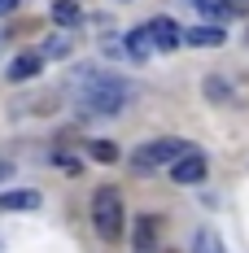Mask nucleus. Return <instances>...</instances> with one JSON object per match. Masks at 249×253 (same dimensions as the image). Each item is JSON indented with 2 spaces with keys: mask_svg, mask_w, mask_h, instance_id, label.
I'll return each mask as SVG.
<instances>
[{
  "mask_svg": "<svg viewBox=\"0 0 249 253\" xmlns=\"http://www.w3.org/2000/svg\"><path fill=\"white\" fill-rule=\"evenodd\" d=\"M70 83L79 87V105L88 114H123L127 105L136 101V87L118 75H105L97 66H75Z\"/></svg>",
  "mask_w": 249,
  "mask_h": 253,
  "instance_id": "1",
  "label": "nucleus"
},
{
  "mask_svg": "<svg viewBox=\"0 0 249 253\" xmlns=\"http://www.w3.org/2000/svg\"><path fill=\"white\" fill-rule=\"evenodd\" d=\"M92 227L105 245H118V236H123V197H118V188H97L92 192Z\"/></svg>",
  "mask_w": 249,
  "mask_h": 253,
  "instance_id": "2",
  "label": "nucleus"
},
{
  "mask_svg": "<svg viewBox=\"0 0 249 253\" xmlns=\"http://www.w3.org/2000/svg\"><path fill=\"white\" fill-rule=\"evenodd\" d=\"M188 149L184 140H171V135H162V140H149V144H140V149L127 157V166H131V175H153L157 166H171L179 153Z\"/></svg>",
  "mask_w": 249,
  "mask_h": 253,
  "instance_id": "3",
  "label": "nucleus"
},
{
  "mask_svg": "<svg viewBox=\"0 0 249 253\" xmlns=\"http://www.w3.org/2000/svg\"><path fill=\"white\" fill-rule=\"evenodd\" d=\"M205 170H210V162H205V153H197V149H184V153L171 162V179H175V183H184V188L201 183Z\"/></svg>",
  "mask_w": 249,
  "mask_h": 253,
  "instance_id": "4",
  "label": "nucleus"
},
{
  "mask_svg": "<svg viewBox=\"0 0 249 253\" xmlns=\"http://www.w3.org/2000/svg\"><path fill=\"white\" fill-rule=\"evenodd\" d=\"M131 249L136 253H162V218L157 214H140V223L131 231Z\"/></svg>",
  "mask_w": 249,
  "mask_h": 253,
  "instance_id": "5",
  "label": "nucleus"
},
{
  "mask_svg": "<svg viewBox=\"0 0 249 253\" xmlns=\"http://www.w3.org/2000/svg\"><path fill=\"white\" fill-rule=\"evenodd\" d=\"M44 205V197L35 188H13V192H0V214H35Z\"/></svg>",
  "mask_w": 249,
  "mask_h": 253,
  "instance_id": "6",
  "label": "nucleus"
},
{
  "mask_svg": "<svg viewBox=\"0 0 249 253\" xmlns=\"http://www.w3.org/2000/svg\"><path fill=\"white\" fill-rule=\"evenodd\" d=\"M40 70H44V52H40V48H26V52H18V57L9 61L4 79H9V83H26V79H35Z\"/></svg>",
  "mask_w": 249,
  "mask_h": 253,
  "instance_id": "7",
  "label": "nucleus"
},
{
  "mask_svg": "<svg viewBox=\"0 0 249 253\" xmlns=\"http://www.w3.org/2000/svg\"><path fill=\"white\" fill-rule=\"evenodd\" d=\"M149 40H153V48L175 52L179 44H184V31H179L171 18H153V22H149Z\"/></svg>",
  "mask_w": 249,
  "mask_h": 253,
  "instance_id": "8",
  "label": "nucleus"
},
{
  "mask_svg": "<svg viewBox=\"0 0 249 253\" xmlns=\"http://www.w3.org/2000/svg\"><path fill=\"white\" fill-rule=\"evenodd\" d=\"M227 35H223V26L219 22H201L193 26V31H184V44H193V48H219Z\"/></svg>",
  "mask_w": 249,
  "mask_h": 253,
  "instance_id": "9",
  "label": "nucleus"
},
{
  "mask_svg": "<svg viewBox=\"0 0 249 253\" xmlns=\"http://www.w3.org/2000/svg\"><path fill=\"white\" fill-rule=\"evenodd\" d=\"M127 52H131V57H136V61H145V57H149V52H153V40H149V26H136V31H131V35H127Z\"/></svg>",
  "mask_w": 249,
  "mask_h": 253,
  "instance_id": "10",
  "label": "nucleus"
},
{
  "mask_svg": "<svg viewBox=\"0 0 249 253\" xmlns=\"http://www.w3.org/2000/svg\"><path fill=\"white\" fill-rule=\"evenodd\" d=\"M193 4L201 9L205 22H223V18H232V4H227V0H193Z\"/></svg>",
  "mask_w": 249,
  "mask_h": 253,
  "instance_id": "11",
  "label": "nucleus"
},
{
  "mask_svg": "<svg viewBox=\"0 0 249 253\" xmlns=\"http://www.w3.org/2000/svg\"><path fill=\"white\" fill-rule=\"evenodd\" d=\"M88 157H92V162H105V166H114V162H118V144H114V140H92V144H88Z\"/></svg>",
  "mask_w": 249,
  "mask_h": 253,
  "instance_id": "12",
  "label": "nucleus"
},
{
  "mask_svg": "<svg viewBox=\"0 0 249 253\" xmlns=\"http://www.w3.org/2000/svg\"><path fill=\"white\" fill-rule=\"evenodd\" d=\"M52 22L57 26H75L79 22V4L75 0H52Z\"/></svg>",
  "mask_w": 249,
  "mask_h": 253,
  "instance_id": "13",
  "label": "nucleus"
},
{
  "mask_svg": "<svg viewBox=\"0 0 249 253\" xmlns=\"http://www.w3.org/2000/svg\"><path fill=\"white\" fill-rule=\"evenodd\" d=\"M193 253H223V240H219V231L201 227V231H197V240H193Z\"/></svg>",
  "mask_w": 249,
  "mask_h": 253,
  "instance_id": "14",
  "label": "nucleus"
},
{
  "mask_svg": "<svg viewBox=\"0 0 249 253\" xmlns=\"http://www.w3.org/2000/svg\"><path fill=\"white\" fill-rule=\"evenodd\" d=\"M205 96H210V101H232V92H227L223 79H205Z\"/></svg>",
  "mask_w": 249,
  "mask_h": 253,
  "instance_id": "15",
  "label": "nucleus"
},
{
  "mask_svg": "<svg viewBox=\"0 0 249 253\" xmlns=\"http://www.w3.org/2000/svg\"><path fill=\"white\" fill-rule=\"evenodd\" d=\"M70 52V35H52L49 48H44V57H66Z\"/></svg>",
  "mask_w": 249,
  "mask_h": 253,
  "instance_id": "16",
  "label": "nucleus"
},
{
  "mask_svg": "<svg viewBox=\"0 0 249 253\" xmlns=\"http://www.w3.org/2000/svg\"><path fill=\"white\" fill-rule=\"evenodd\" d=\"M52 162H57V166H61L66 175H83V162H79V157H70V153H57Z\"/></svg>",
  "mask_w": 249,
  "mask_h": 253,
  "instance_id": "17",
  "label": "nucleus"
},
{
  "mask_svg": "<svg viewBox=\"0 0 249 253\" xmlns=\"http://www.w3.org/2000/svg\"><path fill=\"white\" fill-rule=\"evenodd\" d=\"M13 9H18V0H0V18H4V13H13Z\"/></svg>",
  "mask_w": 249,
  "mask_h": 253,
  "instance_id": "18",
  "label": "nucleus"
},
{
  "mask_svg": "<svg viewBox=\"0 0 249 253\" xmlns=\"http://www.w3.org/2000/svg\"><path fill=\"white\" fill-rule=\"evenodd\" d=\"M9 175H13V162H0V183H4Z\"/></svg>",
  "mask_w": 249,
  "mask_h": 253,
  "instance_id": "19",
  "label": "nucleus"
}]
</instances>
